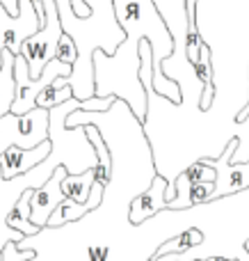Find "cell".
I'll return each instance as SVG.
<instances>
[{
    "label": "cell",
    "mask_w": 249,
    "mask_h": 261,
    "mask_svg": "<svg viewBox=\"0 0 249 261\" xmlns=\"http://www.w3.org/2000/svg\"><path fill=\"white\" fill-rule=\"evenodd\" d=\"M112 14L123 35L146 39L153 50V92L181 103L178 83L163 73V62L174 55V39L153 0H112Z\"/></svg>",
    "instance_id": "cell-1"
},
{
    "label": "cell",
    "mask_w": 249,
    "mask_h": 261,
    "mask_svg": "<svg viewBox=\"0 0 249 261\" xmlns=\"http://www.w3.org/2000/svg\"><path fill=\"white\" fill-rule=\"evenodd\" d=\"M46 140H48V110L39 106L21 117L12 113L0 117V153L9 147L35 149Z\"/></svg>",
    "instance_id": "cell-2"
},
{
    "label": "cell",
    "mask_w": 249,
    "mask_h": 261,
    "mask_svg": "<svg viewBox=\"0 0 249 261\" xmlns=\"http://www.w3.org/2000/svg\"><path fill=\"white\" fill-rule=\"evenodd\" d=\"M46 9V23L37 35L23 41L21 55L27 62V78L37 81L44 71V67L55 60V50H57V41L62 37V25L57 18V9H55V0H44Z\"/></svg>",
    "instance_id": "cell-3"
},
{
    "label": "cell",
    "mask_w": 249,
    "mask_h": 261,
    "mask_svg": "<svg viewBox=\"0 0 249 261\" xmlns=\"http://www.w3.org/2000/svg\"><path fill=\"white\" fill-rule=\"evenodd\" d=\"M238 144L240 142H238L236 138H231L227 142V147H224V151L220 153L217 158H204V161H201L215 170V188H213V195H210V202L249 190V161L229 163L231 156L236 153Z\"/></svg>",
    "instance_id": "cell-4"
},
{
    "label": "cell",
    "mask_w": 249,
    "mask_h": 261,
    "mask_svg": "<svg viewBox=\"0 0 249 261\" xmlns=\"http://www.w3.org/2000/svg\"><path fill=\"white\" fill-rule=\"evenodd\" d=\"M41 30V23L32 7V0H18L16 14H9L0 0V50H9L12 55H21V46L25 39Z\"/></svg>",
    "instance_id": "cell-5"
},
{
    "label": "cell",
    "mask_w": 249,
    "mask_h": 261,
    "mask_svg": "<svg viewBox=\"0 0 249 261\" xmlns=\"http://www.w3.org/2000/svg\"><path fill=\"white\" fill-rule=\"evenodd\" d=\"M67 170L62 165L53 172L48 181H46L41 188L32 190V197H30V222L39 229H44L48 218L53 216V211L64 202V195H62V181L67 179Z\"/></svg>",
    "instance_id": "cell-6"
},
{
    "label": "cell",
    "mask_w": 249,
    "mask_h": 261,
    "mask_svg": "<svg viewBox=\"0 0 249 261\" xmlns=\"http://www.w3.org/2000/svg\"><path fill=\"white\" fill-rule=\"evenodd\" d=\"M167 179L155 174L151 179V186L140 193L137 197H133V202L128 204V222L133 227H140L144 225L146 220L155 218L160 211H167Z\"/></svg>",
    "instance_id": "cell-7"
},
{
    "label": "cell",
    "mask_w": 249,
    "mask_h": 261,
    "mask_svg": "<svg viewBox=\"0 0 249 261\" xmlns=\"http://www.w3.org/2000/svg\"><path fill=\"white\" fill-rule=\"evenodd\" d=\"M50 153V140H46L44 144L35 149H18L9 147L0 153V176L3 179H14L21 176L25 172L35 170L41 161H46V156Z\"/></svg>",
    "instance_id": "cell-8"
},
{
    "label": "cell",
    "mask_w": 249,
    "mask_h": 261,
    "mask_svg": "<svg viewBox=\"0 0 249 261\" xmlns=\"http://www.w3.org/2000/svg\"><path fill=\"white\" fill-rule=\"evenodd\" d=\"M204 241H206L204 231L197 229V227H188V229H183L181 234H176L169 241L160 243L158 248L153 250V261L160 259V257H167V254H183L192 248H199Z\"/></svg>",
    "instance_id": "cell-9"
},
{
    "label": "cell",
    "mask_w": 249,
    "mask_h": 261,
    "mask_svg": "<svg viewBox=\"0 0 249 261\" xmlns=\"http://www.w3.org/2000/svg\"><path fill=\"white\" fill-rule=\"evenodd\" d=\"M30 197H32V190H25V193L21 195V199L14 204V208L9 211V216L5 218V225H7L9 229L23 234L25 239H30V236H37L41 231L39 227H35L30 222Z\"/></svg>",
    "instance_id": "cell-10"
},
{
    "label": "cell",
    "mask_w": 249,
    "mask_h": 261,
    "mask_svg": "<svg viewBox=\"0 0 249 261\" xmlns=\"http://www.w3.org/2000/svg\"><path fill=\"white\" fill-rule=\"evenodd\" d=\"M14 55L9 50H0V117L12 110V103L16 99V85H14Z\"/></svg>",
    "instance_id": "cell-11"
},
{
    "label": "cell",
    "mask_w": 249,
    "mask_h": 261,
    "mask_svg": "<svg viewBox=\"0 0 249 261\" xmlns=\"http://www.w3.org/2000/svg\"><path fill=\"white\" fill-rule=\"evenodd\" d=\"M185 18H188V32H185V58L192 62L195 67L199 62L201 55V46H204V39H201V32L197 30V0H185Z\"/></svg>",
    "instance_id": "cell-12"
},
{
    "label": "cell",
    "mask_w": 249,
    "mask_h": 261,
    "mask_svg": "<svg viewBox=\"0 0 249 261\" xmlns=\"http://www.w3.org/2000/svg\"><path fill=\"white\" fill-rule=\"evenodd\" d=\"M94 184H96V179H94V172L91 170L82 172V174H78V176H67V179L62 181V195H64V199H71V202H76V204H85Z\"/></svg>",
    "instance_id": "cell-13"
},
{
    "label": "cell",
    "mask_w": 249,
    "mask_h": 261,
    "mask_svg": "<svg viewBox=\"0 0 249 261\" xmlns=\"http://www.w3.org/2000/svg\"><path fill=\"white\" fill-rule=\"evenodd\" d=\"M71 99H73L71 87H55V85H50V87H46L39 96H37V106H39V108H44V110H50V108H55V106L67 103V101H71Z\"/></svg>",
    "instance_id": "cell-14"
},
{
    "label": "cell",
    "mask_w": 249,
    "mask_h": 261,
    "mask_svg": "<svg viewBox=\"0 0 249 261\" xmlns=\"http://www.w3.org/2000/svg\"><path fill=\"white\" fill-rule=\"evenodd\" d=\"M192 69H195V73H197V78H199L201 87L213 85V64H210V48H208V44H206V41H204V46H201L199 62H197Z\"/></svg>",
    "instance_id": "cell-15"
},
{
    "label": "cell",
    "mask_w": 249,
    "mask_h": 261,
    "mask_svg": "<svg viewBox=\"0 0 249 261\" xmlns=\"http://www.w3.org/2000/svg\"><path fill=\"white\" fill-rule=\"evenodd\" d=\"M183 174H185V179L190 181V184H215V170L201 161L190 165Z\"/></svg>",
    "instance_id": "cell-16"
},
{
    "label": "cell",
    "mask_w": 249,
    "mask_h": 261,
    "mask_svg": "<svg viewBox=\"0 0 249 261\" xmlns=\"http://www.w3.org/2000/svg\"><path fill=\"white\" fill-rule=\"evenodd\" d=\"M55 60H59L62 64H67V67H73L78 60V50H76V44L71 41V37H67L62 32V37H59L57 41V50H55Z\"/></svg>",
    "instance_id": "cell-17"
},
{
    "label": "cell",
    "mask_w": 249,
    "mask_h": 261,
    "mask_svg": "<svg viewBox=\"0 0 249 261\" xmlns=\"http://www.w3.org/2000/svg\"><path fill=\"white\" fill-rule=\"evenodd\" d=\"M215 184H192L190 186V204L195 206H204L210 202V195H213Z\"/></svg>",
    "instance_id": "cell-18"
},
{
    "label": "cell",
    "mask_w": 249,
    "mask_h": 261,
    "mask_svg": "<svg viewBox=\"0 0 249 261\" xmlns=\"http://www.w3.org/2000/svg\"><path fill=\"white\" fill-rule=\"evenodd\" d=\"M37 257L35 250H18L16 243H5V248L0 250V259L3 261H32Z\"/></svg>",
    "instance_id": "cell-19"
},
{
    "label": "cell",
    "mask_w": 249,
    "mask_h": 261,
    "mask_svg": "<svg viewBox=\"0 0 249 261\" xmlns=\"http://www.w3.org/2000/svg\"><path fill=\"white\" fill-rule=\"evenodd\" d=\"M114 101H117L114 96H103V99L91 96L87 101H80V113H108Z\"/></svg>",
    "instance_id": "cell-20"
},
{
    "label": "cell",
    "mask_w": 249,
    "mask_h": 261,
    "mask_svg": "<svg viewBox=\"0 0 249 261\" xmlns=\"http://www.w3.org/2000/svg\"><path fill=\"white\" fill-rule=\"evenodd\" d=\"M69 3H71V9L78 18H87L91 14V7L87 5V0H69Z\"/></svg>",
    "instance_id": "cell-21"
},
{
    "label": "cell",
    "mask_w": 249,
    "mask_h": 261,
    "mask_svg": "<svg viewBox=\"0 0 249 261\" xmlns=\"http://www.w3.org/2000/svg\"><path fill=\"white\" fill-rule=\"evenodd\" d=\"M238 122H245V119H249V101H247V106H245V108H242L240 110V113H238Z\"/></svg>",
    "instance_id": "cell-22"
},
{
    "label": "cell",
    "mask_w": 249,
    "mask_h": 261,
    "mask_svg": "<svg viewBox=\"0 0 249 261\" xmlns=\"http://www.w3.org/2000/svg\"><path fill=\"white\" fill-rule=\"evenodd\" d=\"M242 250H245V252H247V254H249V239H247V241H245V243H242Z\"/></svg>",
    "instance_id": "cell-23"
}]
</instances>
